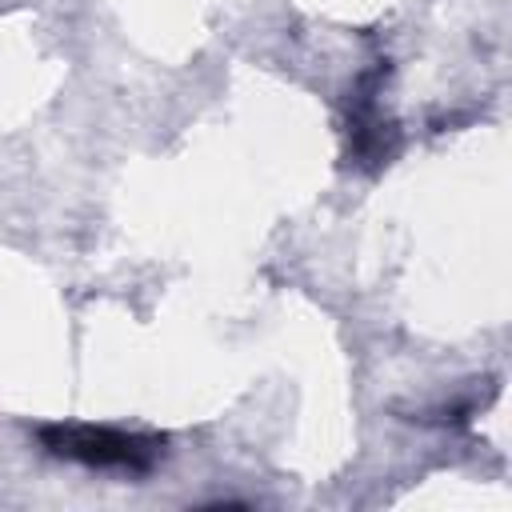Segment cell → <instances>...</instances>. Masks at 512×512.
I'll return each mask as SVG.
<instances>
[{
    "label": "cell",
    "mask_w": 512,
    "mask_h": 512,
    "mask_svg": "<svg viewBox=\"0 0 512 512\" xmlns=\"http://www.w3.org/2000/svg\"><path fill=\"white\" fill-rule=\"evenodd\" d=\"M40 440L48 452L80 460L88 468H120V472H148L164 456L160 436H136V432H116V428H44Z\"/></svg>",
    "instance_id": "6da1fadb"
}]
</instances>
